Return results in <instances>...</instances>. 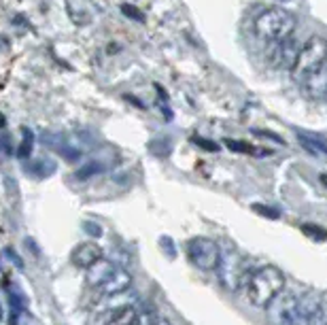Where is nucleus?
<instances>
[{
    "label": "nucleus",
    "instance_id": "obj_4",
    "mask_svg": "<svg viewBox=\"0 0 327 325\" xmlns=\"http://www.w3.org/2000/svg\"><path fill=\"white\" fill-rule=\"evenodd\" d=\"M217 270H219V281L227 291L242 289L253 272L251 266H249V260L238 249H225V251H221V262L217 266Z\"/></svg>",
    "mask_w": 327,
    "mask_h": 325
},
{
    "label": "nucleus",
    "instance_id": "obj_15",
    "mask_svg": "<svg viewBox=\"0 0 327 325\" xmlns=\"http://www.w3.org/2000/svg\"><path fill=\"white\" fill-rule=\"evenodd\" d=\"M26 168L30 170L34 177H38V179H45V177L53 175L57 166H55V161H53V159H34V164L26 166Z\"/></svg>",
    "mask_w": 327,
    "mask_h": 325
},
{
    "label": "nucleus",
    "instance_id": "obj_26",
    "mask_svg": "<svg viewBox=\"0 0 327 325\" xmlns=\"http://www.w3.org/2000/svg\"><path fill=\"white\" fill-rule=\"evenodd\" d=\"M191 142H194L196 147H202V149H206V151H217V149H219V145H217V142L208 140V138H202V136H194V138H191Z\"/></svg>",
    "mask_w": 327,
    "mask_h": 325
},
{
    "label": "nucleus",
    "instance_id": "obj_16",
    "mask_svg": "<svg viewBox=\"0 0 327 325\" xmlns=\"http://www.w3.org/2000/svg\"><path fill=\"white\" fill-rule=\"evenodd\" d=\"M32 149H34V134H32V130L24 128V140H22V145H19V149H17V155L22 159H28Z\"/></svg>",
    "mask_w": 327,
    "mask_h": 325
},
{
    "label": "nucleus",
    "instance_id": "obj_5",
    "mask_svg": "<svg viewBox=\"0 0 327 325\" xmlns=\"http://www.w3.org/2000/svg\"><path fill=\"white\" fill-rule=\"evenodd\" d=\"M270 325H295L300 314V300L291 291H281L264 306Z\"/></svg>",
    "mask_w": 327,
    "mask_h": 325
},
{
    "label": "nucleus",
    "instance_id": "obj_17",
    "mask_svg": "<svg viewBox=\"0 0 327 325\" xmlns=\"http://www.w3.org/2000/svg\"><path fill=\"white\" fill-rule=\"evenodd\" d=\"M102 170H104V166H100L98 161H88V164H83L79 170L74 172V177L79 179V181H85V179H90V177H96Z\"/></svg>",
    "mask_w": 327,
    "mask_h": 325
},
{
    "label": "nucleus",
    "instance_id": "obj_24",
    "mask_svg": "<svg viewBox=\"0 0 327 325\" xmlns=\"http://www.w3.org/2000/svg\"><path fill=\"white\" fill-rule=\"evenodd\" d=\"M257 215L262 217H268V219H278V210H274L272 206H266V204H253L251 206Z\"/></svg>",
    "mask_w": 327,
    "mask_h": 325
},
{
    "label": "nucleus",
    "instance_id": "obj_33",
    "mask_svg": "<svg viewBox=\"0 0 327 325\" xmlns=\"http://www.w3.org/2000/svg\"><path fill=\"white\" fill-rule=\"evenodd\" d=\"M3 41H5V38H3V36H0V49H7V47H9V45H7V43H3Z\"/></svg>",
    "mask_w": 327,
    "mask_h": 325
},
{
    "label": "nucleus",
    "instance_id": "obj_6",
    "mask_svg": "<svg viewBox=\"0 0 327 325\" xmlns=\"http://www.w3.org/2000/svg\"><path fill=\"white\" fill-rule=\"evenodd\" d=\"M187 257L200 270H206V272L217 270V266L221 262V247L215 240L204 238V236L191 238L187 245Z\"/></svg>",
    "mask_w": 327,
    "mask_h": 325
},
{
    "label": "nucleus",
    "instance_id": "obj_31",
    "mask_svg": "<svg viewBox=\"0 0 327 325\" xmlns=\"http://www.w3.org/2000/svg\"><path fill=\"white\" fill-rule=\"evenodd\" d=\"M5 126H7V117H5L3 113H0V128H5Z\"/></svg>",
    "mask_w": 327,
    "mask_h": 325
},
{
    "label": "nucleus",
    "instance_id": "obj_27",
    "mask_svg": "<svg viewBox=\"0 0 327 325\" xmlns=\"http://www.w3.org/2000/svg\"><path fill=\"white\" fill-rule=\"evenodd\" d=\"M155 321H157L155 314L145 310V312H138V317H136V321H134V325H155Z\"/></svg>",
    "mask_w": 327,
    "mask_h": 325
},
{
    "label": "nucleus",
    "instance_id": "obj_10",
    "mask_svg": "<svg viewBox=\"0 0 327 325\" xmlns=\"http://www.w3.org/2000/svg\"><path fill=\"white\" fill-rule=\"evenodd\" d=\"M115 268H117V266H115L113 262H109V260H98L96 264H92L88 268V285L98 289V287L115 272Z\"/></svg>",
    "mask_w": 327,
    "mask_h": 325
},
{
    "label": "nucleus",
    "instance_id": "obj_12",
    "mask_svg": "<svg viewBox=\"0 0 327 325\" xmlns=\"http://www.w3.org/2000/svg\"><path fill=\"white\" fill-rule=\"evenodd\" d=\"M304 90L310 98H327V62L304 83Z\"/></svg>",
    "mask_w": 327,
    "mask_h": 325
},
{
    "label": "nucleus",
    "instance_id": "obj_20",
    "mask_svg": "<svg viewBox=\"0 0 327 325\" xmlns=\"http://www.w3.org/2000/svg\"><path fill=\"white\" fill-rule=\"evenodd\" d=\"M306 325H327V302L319 304V308L312 312V317L306 321Z\"/></svg>",
    "mask_w": 327,
    "mask_h": 325
},
{
    "label": "nucleus",
    "instance_id": "obj_1",
    "mask_svg": "<svg viewBox=\"0 0 327 325\" xmlns=\"http://www.w3.org/2000/svg\"><path fill=\"white\" fill-rule=\"evenodd\" d=\"M285 281L287 279L281 268H276L272 264L257 268V270L251 272V276H249V281L244 285L249 302L257 306V308H264L274 295H278L285 289Z\"/></svg>",
    "mask_w": 327,
    "mask_h": 325
},
{
    "label": "nucleus",
    "instance_id": "obj_25",
    "mask_svg": "<svg viewBox=\"0 0 327 325\" xmlns=\"http://www.w3.org/2000/svg\"><path fill=\"white\" fill-rule=\"evenodd\" d=\"M253 134L255 136H259V138H266V140H272V142H276V145H285V140L278 136V134H274V132H270V130H253Z\"/></svg>",
    "mask_w": 327,
    "mask_h": 325
},
{
    "label": "nucleus",
    "instance_id": "obj_11",
    "mask_svg": "<svg viewBox=\"0 0 327 325\" xmlns=\"http://www.w3.org/2000/svg\"><path fill=\"white\" fill-rule=\"evenodd\" d=\"M295 136H297V140H300V145L308 151L310 155H316V157L327 155V140L323 136H316V134L304 132V130H297Z\"/></svg>",
    "mask_w": 327,
    "mask_h": 325
},
{
    "label": "nucleus",
    "instance_id": "obj_3",
    "mask_svg": "<svg viewBox=\"0 0 327 325\" xmlns=\"http://www.w3.org/2000/svg\"><path fill=\"white\" fill-rule=\"evenodd\" d=\"M325 62H327V41L323 36H310L300 47V53H297L295 62L291 66V70H289L291 79L295 83L304 85Z\"/></svg>",
    "mask_w": 327,
    "mask_h": 325
},
{
    "label": "nucleus",
    "instance_id": "obj_18",
    "mask_svg": "<svg viewBox=\"0 0 327 325\" xmlns=\"http://www.w3.org/2000/svg\"><path fill=\"white\" fill-rule=\"evenodd\" d=\"M149 151L153 153V155H157V157H166V155H170L172 145H170L168 138H164V140H151L149 142Z\"/></svg>",
    "mask_w": 327,
    "mask_h": 325
},
{
    "label": "nucleus",
    "instance_id": "obj_23",
    "mask_svg": "<svg viewBox=\"0 0 327 325\" xmlns=\"http://www.w3.org/2000/svg\"><path fill=\"white\" fill-rule=\"evenodd\" d=\"M9 304H11V308L17 312H22L26 308V300L19 291H9Z\"/></svg>",
    "mask_w": 327,
    "mask_h": 325
},
{
    "label": "nucleus",
    "instance_id": "obj_13",
    "mask_svg": "<svg viewBox=\"0 0 327 325\" xmlns=\"http://www.w3.org/2000/svg\"><path fill=\"white\" fill-rule=\"evenodd\" d=\"M297 300H300V314H297V323H304V325H306V321L312 317V312L319 308V304H321L323 300H321L316 293H312V291L300 295ZM297 323H295V325H297Z\"/></svg>",
    "mask_w": 327,
    "mask_h": 325
},
{
    "label": "nucleus",
    "instance_id": "obj_32",
    "mask_svg": "<svg viewBox=\"0 0 327 325\" xmlns=\"http://www.w3.org/2000/svg\"><path fill=\"white\" fill-rule=\"evenodd\" d=\"M155 325H170V321H166V319H159V321H155Z\"/></svg>",
    "mask_w": 327,
    "mask_h": 325
},
{
    "label": "nucleus",
    "instance_id": "obj_2",
    "mask_svg": "<svg viewBox=\"0 0 327 325\" xmlns=\"http://www.w3.org/2000/svg\"><path fill=\"white\" fill-rule=\"evenodd\" d=\"M297 19L291 11H287L283 7H272L255 19L253 30L259 41H264L268 45L272 43H281L285 38H289L295 32Z\"/></svg>",
    "mask_w": 327,
    "mask_h": 325
},
{
    "label": "nucleus",
    "instance_id": "obj_30",
    "mask_svg": "<svg viewBox=\"0 0 327 325\" xmlns=\"http://www.w3.org/2000/svg\"><path fill=\"white\" fill-rule=\"evenodd\" d=\"M7 255L11 257V260H13V264L19 268V270H22V268H24V262H22V257H19V255L13 251V249H7Z\"/></svg>",
    "mask_w": 327,
    "mask_h": 325
},
{
    "label": "nucleus",
    "instance_id": "obj_19",
    "mask_svg": "<svg viewBox=\"0 0 327 325\" xmlns=\"http://www.w3.org/2000/svg\"><path fill=\"white\" fill-rule=\"evenodd\" d=\"M121 13L126 15V17H130V19H134V22H138V24H142L147 19V15L140 11L138 7H134V5H130V3H123L121 5Z\"/></svg>",
    "mask_w": 327,
    "mask_h": 325
},
{
    "label": "nucleus",
    "instance_id": "obj_14",
    "mask_svg": "<svg viewBox=\"0 0 327 325\" xmlns=\"http://www.w3.org/2000/svg\"><path fill=\"white\" fill-rule=\"evenodd\" d=\"M136 317H138V310L134 308V306L126 304V306H121V308H117L113 312V317L109 319L107 325H134Z\"/></svg>",
    "mask_w": 327,
    "mask_h": 325
},
{
    "label": "nucleus",
    "instance_id": "obj_34",
    "mask_svg": "<svg viewBox=\"0 0 327 325\" xmlns=\"http://www.w3.org/2000/svg\"><path fill=\"white\" fill-rule=\"evenodd\" d=\"M283 3H285V0H283Z\"/></svg>",
    "mask_w": 327,
    "mask_h": 325
},
{
    "label": "nucleus",
    "instance_id": "obj_9",
    "mask_svg": "<svg viewBox=\"0 0 327 325\" xmlns=\"http://www.w3.org/2000/svg\"><path fill=\"white\" fill-rule=\"evenodd\" d=\"M98 260H102V247L96 245V242L79 245L72 251V255H70V262L76 268H90L92 264H96Z\"/></svg>",
    "mask_w": 327,
    "mask_h": 325
},
{
    "label": "nucleus",
    "instance_id": "obj_29",
    "mask_svg": "<svg viewBox=\"0 0 327 325\" xmlns=\"http://www.w3.org/2000/svg\"><path fill=\"white\" fill-rule=\"evenodd\" d=\"M9 140H11V138L5 136V134H3V136H0V153H3V155H11V153H13V149H11V142H9Z\"/></svg>",
    "mask_w": 327,
    "mask_h": 325
},
{
    "label": "nucleus",
    "instance_id": "obj_7",
    "mask_svg": "<svg viewBox=\"0 0 327 325\" xmlns=\"http://www.w3.org/2000/svg\"><path fill=\"white\" fill-rule=\"evenodd\" d=\"M274 45V51H272V57H270V62L274 66H283V68H289L291 70V66L295 62V57L297 53H300V43H297V38L291 34L289 38H285V41L281 43H272Z\"/></svg>",
    "mask_w": 327,
    "mask_h": 325
},
{
    "label": "nucleus",
    "instance_id": "obj_22",
    "mask_svg": "<svg viewBox=\"0 0 327 325\" xmlns=\"http://www.w3.org/2000/svg\"><path fill=\"white\" fill-rule=\"evenodd\" d=\"M302 232L310 238H316V240H325L327 238V232L321 227V225H312V223H304L302 225Z\"/></svg>",
    "mask_w": 327,
    "mask_h": 325
},
{
    "label": "nucleus",
    "instance_id": "obj_28",
    "mask_svg": "<svg viewBox=\"0 0 327 325\" xmlns=\"http://www.w3.org/2000/svg\"><path fill=\"white\" fill-rule=\"evenodd\" d=\"M83 229H85V232H88L90 236H96V238L102 236V227L96 223V221H83Z\"/></svg>",
    "mask_w": 327,
    "mask_h": 325
},
{
    "label": "nucleus",
    "instance_id": "obj_21",
    "mask_svg": "<svg viewBox=\"0 0 327 325\" xmlns=\"http://www.w3.org/2000/svg\"><path fill=\"white\" fill-rule=\"evenodd\" d=\"M225 147L229 151H234V153H253V147L249 145V142L244 140H236V138H225Z\"/></svg>",
    "mask_w": 327,
    "mask_h": 325
},
{
    "label": "nucleus",
    "instance_id": "obj_8",
    "mask_svg": "<svg viewBox=\"0 0 327 325\" xmlns=\"http://www.w3.org/2000/svg\"><path fill=\"white\" fill-rule=\"evenodd\" d=\"M130 285H132L130 272H126L123 268H115V272L98 287V291L102 293V298H109V295H121V293H126L130 289Z\"/></svg>",
    "mask_w": 327,
    "mask_h": 325
}]
</instances>
